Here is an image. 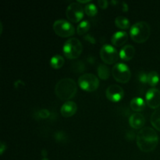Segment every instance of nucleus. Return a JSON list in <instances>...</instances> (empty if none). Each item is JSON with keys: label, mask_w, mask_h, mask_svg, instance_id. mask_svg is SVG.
<instances>
[{"label": "nucleus", "mask_w": 160, "mask_h": 160, "mask_svg": "<svg viewBox=\"0 0 160 160\" xmlns=\"http://www.w3.org/2000/svg\"><path fill=\"white\" fill-rule=\"evenodd\" d=\"M136 140L138 147L141 151L144 152H150L157 146L159 137L154 129L147 127L140 130L138 133Z\"/></svg>", "instance_id": "nucleus-1"}, {"label": "nucleus", "mask_w": 160, "mask_h": 160, "mask_svg": "<svg viewBox=\"0 0 160 160\" xmlns=\"http://www.w3.org/2000/svg\"><path fill=\"white\" fill-rule=\"evenodd\" d=\"M78 91L77 84L73 79L63 78L57 82L55 87V93L60 100L67 101L73 98Z\"/></svg>", "instance_id": "nucleus-2"}, {"label": "nucleus", "mask_w": 160, "mask_h": 160, "mask_svg": "<svg viewBox=\"0 0 160 160\" xmlns=\"http://www.w3.org/2000/svg\"><path fill=\"white\" fill-rule=\"evenodd\" d=\"M151 34V28L149 24L145 21L135 23L131 26L130 35L134 42L142 44L146 42Z\"/></svg>", "instance_id": "nucleus-3"}, {"label": "nucleus", "mask_w": 160, "mask_h": 160, "mask_svg": "<svg viewBox=\"0 0 160 160\" xmlns=\"http://www.w3.org/2000/svg\"><path fill=\"white\" fill-rule=\"evenodd\" d=\"M83 46L78 38H72L67 40L62 47L63 54L67 59H74L79 57L82 53Z\"/></svg>", "instance_id": "nucleus-4"}, {"label": "nucleus", "mask_w": 160, "mask_h": 160, "mask_svg": "<svg viewBox=\"0 0 160 160\" xmlns=\"http://www.w3.org/2000/svg\"><path fill=\"white\" fill-rule=\"evenodd\" d=\"M78 84L82 90L92 92L98 89L99 86V80L92 73H85L79 78Z\"/></svg>", "instance_id": "nucleus-5"}, {"label": "nucleus", "mask_w": 160, "mask_h": 160, "mask_svg": "<svg viewBox=\"0 0 160 160\" xmlns=\"http://www.w3.org/2000/svg\"><path fill=\"white\" fill-rule=\"evenodd\" d=\"M112 74L117 82L128 83L131 78V73L129 67L123 62H119L114 65L112 69Z\"/></svg>", "instance_id": "nucleus-6"}, {"label": "nucleus", "mask_w": 160, "mask_h": 160, "mask_svg": "<svg viewBox=\"0 0 160 160\" xmlns=\"http://www.w3.org/2000/svg\"><path fill=\"white\" fill-rule=\"evenodd\" d=\"M53 30L58 36L68 38L75 34L74 27L71 23L65 20H58L53 23Z\"/></svg>", "instance_id": "nucleus-7"}, {"label": "nucleus", "mask_w": 160, "mask_h": 160, "mask_svg": "<svg viewBox=\"0 0 160 160\" xmlns=\"http://www.w3.org/2000/svg\"><path fill=\"white\" fill-rule=\"evenodd\" d=\"M102 60L106 64H112L117 62L120 57V52L112 45L106 44L102 45L99 52Z\"/></svg>", "instance_id": "nucleus-8"}, {"label": "nucleus", "mask_w": 160, "mask_h": 160, "mask_svg": "<svg viewBox=\"0 0 160 160\" xmlns=\"http://www.w3.org/2000/svg\"><path fill=\"white\" fill-rule=\"evenodd\" d=\"M67 17L72 23H78L84 17V9L78 2H73L69 5L67 9Z\"/></svg>", "instance_id": "nucleus-9"}, {"label": "nucleus", "mask_w": 160, "mask_h": 160, "mask_svg": "<svg viewBox=\"0 0 160 160\" xmlns=\"http://www.w3.org/2000/svg\"><path fill=\"white\" fill-rule=\"evenodd\" d=\"M106 95L109 101L112 102H118L124 96V91L120 86L112 84L106 89Z\"/></svg>", "instance_id": "nucleus-10"}, {"label": "nucleus", "mask_w": 160, "mask_h": 160, "mask_svg": "<svg viewBox=\"0 0 160 160\" xmlns=\"http://www.w3.org/2000/svg\"><path fill=\"white\" fill-rule=\"evenodd\" d=\"M145 100L148 107L151 109H159L160 106V91L155 88H150L145 95Z\"/></svg>", "instance_id": "nucleus-11"}, {"label": "nucleus", "mask_w": 160, "mask_h": 160, "mask_svg": "<svg viewBox=\"0 0 160 160\" xmlns=\"http://www.w3.org/2000/svg\"><path fill=\"white\" fill-rule=\"evenodd\" d=\"M77 109H78V106L74 102L67 101L61 107V115L65 118H68V117H72L76 113Z\"/></svg>", "instance_id": "nucleus-12"}, {"label": "nucleus", "mask_w": 160, "mask_h": 160, "mask_svg": "<svg viewBox=\"0 0 160 160\" xmlns=\"http://www.w3.org/2000/svg\"><path fill=\"white\" fill-rule=\"evenodd\" d=\"M145 123V119L142 114L139 112L133 113L129 118V124L134 129H141L144 127Z\"/></svg>", "instance_id": "nucleus-13"}, {"label": "nucleus", "mask_w": 160, "mask_h": 160, "mask_svg": "<svg viewBox=\"0 0 160 160\" xmlns=\"http://www.w3.org/2000/svg\"><path fill=\"white\" fill-rule=\"evenodd\" d=\"M128 40V34L126 31H117L111 38V42L113 45L117 47H120L124 45Z\"/></svg>", "instance_id": "nucleus-14"}, {"label": "nucleus", "mask_w": 160, "mask_h": 160, "mask_svg": "<svg viewBox=\"0 0 160 160\" xmlns=\"http://www.w3.org/2000/svg\"><path fill=\"white\" fill-rule=\"evenodd\" d=\"M135 55V48L133 45H127L120 51V57L124 61H129Z\"/></svg>", "instance_id": "nucleus-15"}, {"label": "nucleus", "mask_w": 160, "mask_h": 160, "mask_svg": "<svg viewBox=\"0 0 160 160\" xmlns=\"http://www.w3.org/2000/svg\"><path fill=\"white\" fill-rule=\"evenodd\" d=\"M130 106H131V109L133 111L139 112L145 109V102L143 98H140V97H136V98H134L131 100V103H130Z\"/></svg>", "instance_id": "nucleus-16"}, {"label": "nucleus", "mask_w": 160, "mask_h": 160, "mask_svg": "<svg viewBox=\"0 0 160 160\" xmlns=\"http://www.w3.org/2000/svg\"><path fill=\"white\" fill-rule=\"evenodd\" d=\"M64 64V59L62 56L60 55H56V56H52L50 59V65L52 68L60 69L61 67L63 66Z\"/></svg>", "instance_id": "nucleus-17"}, {"label": "nucleus", "mask_w": 160, "mask_h": 160, "mask_svg": "<svg viewBox=\"0 0 160 160\" xmlns=\"http://www.w3.org/2000/svg\"><path fill=\"white\" fill-rule=\"evenodd\" d=\"M115 24L118 28H120L122 30H126L130 28V21L127 17H117L115 20Z\"/></svg>", "instance_id": "nucleus-18"}, {"label": "nucleus", "mask_w": 160, "mask_h": 160, "mask_svg": "<svg viewBox=\"0 0 160 160\" xmlns=\"http://www.w3.org/2000/svg\"><path fill=\"white\" fill-rule=\"evenodd\" d=\"M151 123L157 131H160V108L156 109L152 114Z\"/></svg>", "instance_id": "nucleus-19"}, {"label": "nucleus", "mask_w": 160, "mask_h": 160, "mask_svg": "<svg viewBox=\"0 0 160 160\" xmlns=\"http://www.w3.org/2000/svg\"><path fill=\"white\" fill-rule=\"evenodd\" d=\"M98 75L100 79L107 80L110 76V71H109V67L106 65H99L98 67Z\"/></svg>", "instance_id": "nucleus-20"}, {"label": "nucleus", "mask_w": 160, "mask_h": 160, "mask_svg": "<svg viewBox=\"0 0 160 160\" xmlns=\"http://www.w3.org/2000/svg\"><path fill=\"white\" fill-rule=\"evenodd\" d=\"M90 27V23L88 21H87V20L81 21L78 26V28H77V33L79 35H84V34H86L89 31Z\"/></svg>", "instance_id": "nucleus-21"}, {"label": "nucleus", "mask_w": 160, "mask_h": 160, "mask_svg": "<svg viewBox=\"0 0 160 160\" xmlns=\"http://www.w3.org/2000/svg\"><path fill=\"white\" fill-rule=\"evenodd\" d=\"M159 81V73L156 71H151L148 73V84L152 87H155Z\"/></svg>", "instance_id": "nucleus-22"}, {"label": "nucleus", "mask_w": 160, "mask_h": 160, "mask_svg": "<svg viewBox=\"0 0 160 160\" xmlns=\"http://www.w3.org/2000/svg\"><path fill=\"white\" fill-rule=\"evenodd\" d=\"M84 12H85L88 17H95L97 14V12H98V9H97V7L95 6V4L91 3V4H88L87 6H85V8H84Z\"/></svg>", "instance_id": "nucleus-23"}, {"label": "nucleus", "mask_w": 160, "mask_h": 160, "mask_svg": "<svg viewBox=\"0 0 160 160\" xmlns=\"http://www.w3.org/2000/svg\"><path fill=\"white\" fill-rule=\"evenodd\" d=\"M72 69H75L74 72H76V73H80V72H82L84 70V65L82 62L78 61V62H76L73 64Z\"/></svg>", "instance_id": "nucleus-24"}, {"label": "nucleus", "mask_w": 160, "mask_h": 160, "mask_svg": "<svg viewBox=\"0 0 160 160\" xmlns=\"http://www.w3.org/2000/svg\"><path fill=\"white\" fill-rule=\"evenodd\" d=\"M138 80L142 84H146L148 83V74L145 72H140L138 74Z\"/></svg>", "instance_id": "nucleus-25"}, {"label": "nucleus", "mask_w": 160, "mask_h": 160, "mask_svg": "<svg viewBox=\"0 0 160 160\" xmlns=\"http://www.w3.org/2000/svg\"><path fill=\"white\" fill-rule=\"evenodd\" d=\"M38 116L41 119H47L50 116V112L48 109H41L38 112Z\"/></svg>", "instance_id": "nucleus-26"}, {"label": "nucleus", "mask_w": 160, "mask_h": 160, "mask_svg": "<svg viewBox=\"0 0 160 160\" xmlns=\"http://www.w3.org/2000/svg\"><path fill=\"white\" fill-rule=\"evenodd\" d=\"M66 136L65 134L62 131H59V132H57L56 134V140L58 141V142H63V139L65 138Z\"/></svg>", "instance_id": "nucleus-27"}, {"label": "nucleus", "mask_w": 160, "mask_h": 160, "mask_svg": "<svg viewBox=\"0 0 160 160\" xmlns=\"http://www.w3.org/2000/svg\"><path fill=\"white\" fill-rule=\"evenodd\" d=\"M98 4L100 8L105 9L108 7V2L106 0H99L98 2Z\"/></svg>", "instance_id": "nucleus-28"}, {"label": "nucleus", "mask_w": 160, "mask_h": 160, "mask_svg": "<svg viewBox=\"0 0 160 160\" xmlns=\"http://www.w3.org/2000/svg\"><path fill=\"white\" fill-rule=\"evenodd\" d=\"M84 39H85V40H87L88 42H90V43H92V44L95 43V39H94V38L91 37V35L85 36V37H84Z\"/></svg>", "instance_id": "nucleus-29"}, {"label": "nucleus", "mask_w": 160, "mask_h": 160, "mask_svg": "<svg viewBox=\"0 0 160 160\" xmlns=\"http://www.w3.org/2000/svg\"><path fill=\"white\" fill-rule=\"evenodd\" d=\"M5 150H6V145H5L4 142H1V148H0V153H1V155L3 154V152H4Z\"/></svg>", "instance_id": "nucleus-30"}, {"label": "nucleus", "mask_w": 160, "mask_h": 160, "mask_svg": "<svg viewBox=\"0 0 160 160\" xmlns=\"http://www.w3.org/2000/svg\"><path fill=\"white\" fill-rule=\"evenodd\" d=\"M122 7H123V12H128V6L127 5V3L125 2H122Z\"/></svg>", "instance_id": "nucleus-31"}, {"label": "nucleus", "mask_w": 160, "mask_h": 160, "mask_svg": "<svg viewBox=\"0 0 160 160\" xmlns=\"http://www.w3.org/2000/svg\"><path fill=\"white\" fill-rule=\"evenodd\" d=\"M78 3H88L90 2V0H84V1H81V0H78Z\"/></svg>", "instance_id": "nucleus-32"}, {"label": "nucleus", "mask_w": 160, "mask_h": 160, "mask_svg": "<svg viewBox=\"0 0 160 160\" xmlns=\"http://www.w3.org/2000/svg\"><path fill=\"white\" fill-rule=\"evenodd\" d=\"M42 160H48V159H47V158L46 157H44L43 158V159H42Z\"/></svg>", "instance_id": "nucleus-33"}]
</instances>
